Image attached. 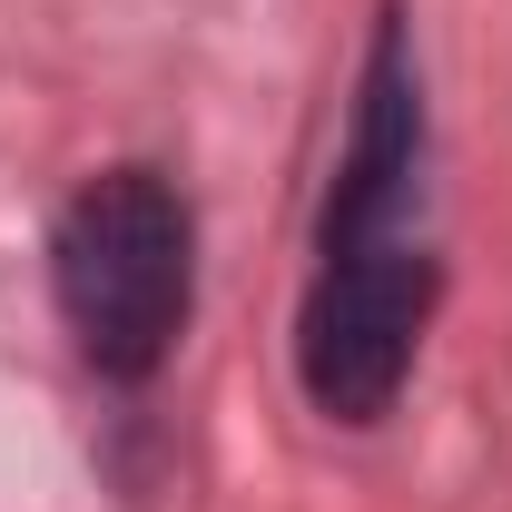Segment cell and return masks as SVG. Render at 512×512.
Here are the masks:
<instances>
[{
	"instance_id": "cell-1",
	"label": "cell",
	"mask_w": 512,
	"mask_h": 512,
	"mask_svg": "<svg viewBox=\"0 0 512 512\" xmlns=\"http://www.w3.org/2000/svg\"><path fill=\"white\" fill-rule=\"evenodd\" d=\"M414 197H424V89H414V60H404V30H384L375 69H365L355 138H345V168H335V197H325L306 325H296L306 394L335 424H375L414 375V345H424V316H434V247L414 227Z\"/></svg>"
},
{
	"instance_id": "cell-2",
	"label": "cell",
	"mask_w": 512,
	"mask_h": 512,
	"mask_svg": "<svg viewBox=\"0 0 512 512\" xmlns=\"http://www.w3.org/2000/svg\"><path fill=\"white\" fill-rule=\"evenodd\" d=\"M50 286H60V325L69 345L99 365L109 384H148L178 335H188V296H197V227L188 197L158 168H109L60 207L50 237Z\"/></svg>"
}]
</instances>
